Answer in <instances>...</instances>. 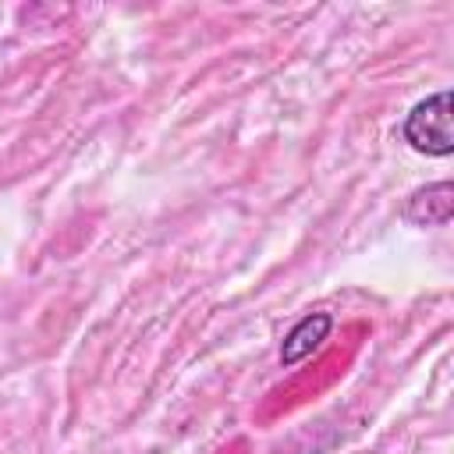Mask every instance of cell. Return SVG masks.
<instances>
[{
  "instance_id": "7a4b0ae2",
  "label": "cell",
  "mask_w": 454,
  "mask_h": 454,
  "mask_svg": "<svg viewBox=\"0 0 454 454\" xmlns=\"http://www.w3.org/2000/svg\"><path fill=\"white\" fill-rule=\"evenodd\" d=\"M333 330V316L330 312H312V316H305V319H298L294 326H291V333L284 337V344H280V365H298L301 358H309L323 340H326V333Z\"/></svg>"
},
{
  "instance_id": "6da1fadb",
  "label": "cell",
  "mask_w": 454,
  "mask_h": 454,
  "mask_svg": "<svg viewBox=\"0 0 454 454\" xmlns=\"http://www.w3.org/2000/svg\"><path fill=\"white\" fill-rule=\"evenodd\" d=\"M450 92L440 89L415 103L404 117V142L426 156H450L454 153V128H450Z\"/></svg>"
},
{
  "instance_id": "3957f363",
  "label": "cell",
  "mask_w": 454,
  "mask_h": 454,
  "mask_svg": "<svg viewBox=\"0 0 454 454\" xmlns=\"http://www.w3.org/2000/svg\"><path fill=\"white\" fill-rule=\"evenodd\" d=\"M454 213V188L450 181H436L429 188H419L408 206H404V216L419 227H443Z\"/></svg>"
}]
</instances>
